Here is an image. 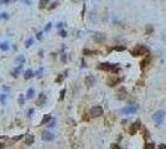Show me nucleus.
I'll return each instance as SVG.
<instances>
[{"mask_svg":"<svg viewBox=\"0 0 166 149\" xmlns=\"http://www.w3.org/2000/svg\"><path fill=\"white\" fill-rule=\"evenodd\" d=\"M133 56H143V55H149V49L144 45H136L132 50Z\"/></svg>","mask_w":166,"mask_h":149,"instance_id":"f257e3e1","label":"nucleus"},{"mask_svg":"<svg viewBox=\"0 0 166 149\" xmlns=\"http://www.w3.org/2000/svg\"><path fill=\"white\" fill-rule=\"evenodd\" d=\"M165 116H166L165 111H162V109H159V111H156V112L152 114V121L155 122V124H156V126H160V124H162L164 119H165Z\"/></svg>","mask_w":166,"mask_h":149,"instance_id":"f03ea898","label":"nucleus"},{"mask_svg":"<svg viewBox=\"0 0 166 149\" xmlns=\"http://www.w3.org/2000/svg\"><path fill=\"white\" fill-rule=\"evenodd\" d=\"M98 68L99 70H103V71H108V72H113V71H118V66L115 63H109V62H102L98 65Z\"/></svg>","mask_w":166,"mask_h":149,"instance_id":"7ed1b4c3","label":"nucleus"},{"mask_svg":"<svg viewBox=\"0 0 166 149\" xmlns=\"http://www.w3.org/2000/svg\"><path fill=\"white\" fill-rule=\"evenodd\" d=\"M139 109V106L138 104H129L127 107H124V108L122 109V113L123 114H134V113H136Z\"/></svg>","mask_w":166,"mask_h":149,"instance_id":"20e7f679","label":"nucleus"},{"mask_svg":"<svg viewBox=\"0 0 166 149\" xmlns=\"http://www.w3.org/2000/svg\"><path fill=\"white\" fill-rule=\"evenodd\" d=\"M103 113H104V111H103V108L100 106H93L91 108V111H89V114H91L92 118H98V117L102 116Z\"/></svg>","mask_w":166,"mask_h":149,"instance_id":"39448f33","label":"nucleus"},{"mask_svg":"<svg viewBox=\"0 0 166 149\" xmlns=\"http://www.w3.org/2000/svg\"><path fill=\"white\" fill-rule=\"evenodd\" d=\"M41 138H42V140L45 142H51L55 139V134H53L52 132H50V130H44L42 133H41Z\"/></svg>","mask_w":166,"mask_h":149,"instance_id":"423d86ee","label":"nucleus"},{"mask_svg":"<svg viewBox=\"0 0 166 149\" xmlns=\"http://www.w3.org/2000/svg\"><path fill=\"white\" fill-rule=\"evenodd\" d=\"M139 128H140V122L139 121H136V122H134L132 126H130V128H129V134H135L136 132L139 130Z\"/></svg>","mask_w":166,"mask_h":149,"instance_id":"0eeeda50","label":"nucleus"},{"mask_svg":"<svg viewBox=\"0 0 166 149\" xmlns=\"http://www.w3.org/2000/svg\"><path fill=\"white\" fill-rule=\"evenodd\" d=\"M93 40L96 42H103L105 40V35L102 32H96V34H93Z\"/></svg>","mask_w":166,"mask_h":149,"instance_id":"6e6552de","label":"nucleus"},{"mask_svg":"<svg viewBox=\"0 0 166 149\" xmlns=\"http://www.w3.org/2000/svg\"><path fill=\"white\" fill-rule=\"evenodd\" d=\"M84 83H86V86L87 87H92L94 83H96V77L89 75V76H87L86 77V80H84Z\"/></svg>","mask_w":166,"mask_h":149,"instance_id":"1a4fd4ad","label":"nucleus"},{"mask_svg":"<svg viewBox=\"0 0 166 149\" xmlns=\"http://www.w3.org/2000/svg\"><path fill=\"white\" fill-rule=\"evenodd\" d=\"M122 82V78H119V77H110V78L108 80V86L113 87V86H117L118 83Z\"/></svg>","mask_w":166,"mask_h":149,"instance_id":"9d476101","label":"nucleus"},{"mask_svg":"<svg viewBox=\"0 0 166 149\" xmlns=\"http://www.w3.org/2000/svg\"><path fill=\"white\" fill-rule=\"evenodd\" d=\"M46 101H47V97H46V94L45 93H40L39 94V98H37V106H44L46 103Z\"/></svg>","mask_w":166,"mask_h":149,"instance_id":"9b49d317","label":"nucleus"},{"mask_svg":"<svg viewBox=\"0 0 166 149\" xmlns=\"http://www.w3.org/2000/svg\"><path fill=\"white\" fill-rule=\"evenodd\" d=\"M21 70H22V65H19L16 68H14L13 71H11V76L14 77V78H16L17 76L20 75V72H21Z\"/></svg>","mask_w":166,"mask_h":149,"instance_id":"f8f14e48","label":"nucleus"},{"mask_svg":"<svg viewBox=\"0 0 166 149\" xmlns=\"http://www.w3.org/2000/svg\"><path fill=\"white\" fill-rule=\"evenodd\" d=\"M34 142H35V137L32 134H27L25 138V144L31 145V144H34Z\"/></svg>","mask_w":166,"mask_h":149,"instance_id":"ddd939ff","label":"nucleus"},{"mask_svg":"<svg viewBox=\"0 0 166 149\" xmlns=\"http://www.w3.org/2000/svg\"><path fill=\"white\" fill-rule=\"evenodd\" d=\"M34 76H35V73H34L32 70H26L25 73H24V78H25V80H30V78H32Z\"/></svg>","mask_w":166,"mask_h":149,"instance_id":"4468645a","label":"nucleus"},{"mask_svg":"<svg viewBox=\"0 0 166 149\" xmlns=\"http://www.w3.org/2000/svg\"><path fill=\"white\" fill-rule=\"evenodd\" d=\"M118 98L119 99H123V98H125L127 97V91H125V88H120L119 91H118Z\"/></svg>","mask_w":166,"mask_h":149,"instance_id":"2eb2a0df","label":"nucleus"},{"mask_svg":"<svg viewBox=\"0 0 166 149\" xmlns=\"http://www.w3.org/2000/svg\"><path fill=\"white\" fill-rule=\"evenodd\" d=\"M52 119V117H51V114H45L44 116V118H42V121H41V124L40 126H44V124H47Z\"/></svg>","mask_w":166,"mask_h":149,"instance_id":"dca6fc26","label":"nucleus"},{"mask_svg":"<svg viewBox=\"0 0 166 149\" xmlns=\"http://www.w3.org/2000/svg\"><path fill=\"white\" fill-rule=\"evenodd\" d=\"M34 94H35V89H34V88H29V89H27V93H26V98H27V99L32 98Z\"/></svg>","mask_w":166,"mask_h":149,"instance_id":"f3484780","label":"nucleus"},{"mask_svg":"<svg viewBox=\"0 0 166 149\" xmlns=\"http://www.w3.org/2000/svg\"><path fill=\"white\" fill-rule=\"evenodd\" d=\"M49 1H50V0H40V5H39V6L41 8V9H44V8H46V5L47 4H49Z\"/></svg>","mask_w":166,"mask_h":149,"instance_id":"a211bd4d","label":"nucleus"},{"mask_svg":"<svg viewBox=\"0 0 166 149\" xmlns=\"http://www.w3.org/2000/svg\"><path fill=\"white\" fill-rule=\"evenodd\" d=\"M0 50L8 51V50H9V45H8V42H1V44H0Z\"/></svg>","mask_w":166,"mask_h":149,"instance_id":"6ab92c4d","label":"nucleus"},{"mask_svg":"<svg viewBox=\"0 0 166 149\" xmlns=\"http://www.w3.org/2000/svg\"><path fill=\"white\" fill-rule=\"evenodd\" d=\"M149 62H150V57L147 56V57L144 60V61H141V63H140V65H141V67H143V68H144V67H146V66H147V63H149Z\"/></svg>","mask_w":166,"mask_h":149,"instance_id":"aec40b11","label":"nucleus"},{"mask_svg":"<svg viewBox=\"0 0 166 149\" xmlns=\"http://www.w3.org/2000/svg\"><path fill=\"white\" fill-rule=\"evenodd\" d=\"M16 63H19V65H24V62H25V57L24 56H19V57H16Z\"/></svg>","mask_w":166,"mask_h":149,"instance_id":"412c9836","label":"nucleus"},{"mask_svg":"<svg viewBox=\"0 0 166 149\" xmlns=\"http://www.w3.org/2000/svg\"><path fill=\"white\" fill-rule=\"evenodd\" d=\"M0 102H1L3 104L6 103V94L3 93V94H0Z\"/></svg>","mask_w":166,"mask_h":149,"instance_id":"4be33fe9","label":"nucleus"},{"mask_svg":"<svg viewBox=\"0 0 166 149\" xmlns=\"http://www.w3.org/2000/svg\"><path fill=\"white\" fill-rule=\"evenodd\" d=\"M19 104L20 106L25 104V97H24V94H20V96H19Z\"/></svg>","mask_w":166,"mask_h":149,"instance_id":"5701e85b","label":"nucleus"},{"mask_svg":"<svg viewBox=\"0 0 166 149\" xmlns=\"http://www.w3.org/2000/svg\"><path fill=\"white\" fill-rule=\"evenodd\" d=\"M144 149H155V145H154V143H146Z\"/></svg>","mask_w":166,"mask_h":149,"instance_id":"b1692460","label":"nucleus"},{"mask_svg":"<svg viewBox=\"0 0 166 149\" xmlns=\"http://www.w3.org/2000/svg\"><path fill=\"white\" fill-rule=\"evenodd\" d=\"M32 44H34V40H32V39H29V40H26L25 46H26V47H30Z\"/></svg>","mask_w":166,"mask_h":149,"instance_id":"393cba45","label":"nucleus"},{"mask_svg":"<svg viewBox=\"0 0 166 149\" xmlns=\"http://www.w3.org/2000/svg\"><path fill=\"white\" fill-rule=\"evenodd\" d=\"M0 19L6 20V19H9V15H8L6 13H1V14H0Z\"/></svg>","mask_w":166,"mask_h":149,"instance_id":"a878e982","label":"nucleus"},{"mask_svg":"<svg viewBox=\"0 0 166 149\" xmlns=\"http://www.w3.org/2000/svg\"><path fill=\"white\" fill-rule=\"evenodd\" d=\"M152 31H154L152 25H147V26H146V34H150V32H152Z\"/></svg>","mask_w":166,"mask_h":149,"instance_id":"bb28decb","label":"nucleus"},{"mask_svg":"<svg viewBox=\"0 0 166 149\" xmlns=\"http://www.w3.org/2000/svg\"><path fill=\"white\" fill-rule=\"evenodd\" d=\"M55 123H56V121H55V119H51V121H50L49 123H47V124H49V128L55 127Z\"/></svg>","mask_w":166,"mask_h":149,"instance_id":"cd10ccee","label":"nucleus"},{"mask_svg":"<svg viewBox=\"0 0 166 149\" xmlns=\"http://www.w3.org/2000/svg\"><path fill=\"white\" fill-rule=\"evenodd\" d=\"M60 36H62V37H66L67 36L66 30H60Z\"/></svg>","mask_w":166,"mask_h":149,"instance_id":"c85d7f7f","label":"nucleus"},{"mask_svg":"<svg viewBox=\"0 0 166 149\" xmlns=\"http://www.w3.org/2000/svg\"><path fill=\"white\" fill-rule=\"evenodd\" d=\"M64 93H66V89L63 88L62 91H61V96H60V99H61V101H62V99H63V97H64Z\"/></svg>","mask_w":166,"mask_h":149,"instance_id":"c756f323","label":"nucleus"},{"mask_svg":"<svg viewBox=\"0 0 166 149\" xmlns=\"http://www.w3.org/2000/svg\"><path fill=\"white\" fill-rule=\"evenodd\" d=\"M110 149H122V148L119 147V144H112Z\"/></svg>","mask_w":166,"mask_h":149,"instance_id":"7c9ffc66","label":"nucleus"},{"mask_svg":"<svg viewBox=\"0 0 166 149\" xmlns=\"http://www.w3.org/2000/svg\"><path fill=\"white\" fill-rule=\"evenodd\" d=\"M22 137H24V135H22V134H20V135H17V137H15V138H13V140H20V139L22 138Z\"/></svg>","mask_w":166,"mask_h":149,"instance_id":"2f4dec72","label":"nucleus"},{"mask_svg":"<svg viewBox=\"0 0 166 149\" xmlns=\"http://www.w3.org/2000/svg\"><path fill=\"white\" fill-rule=\"evenodd\" d=\"M36 37H37L39 40H42V32H37V35H36Z\"/></svg>","mask_w":166,"mask_h":149,"instance_id":"473e14b6","label":"nucleus"},{"mask_svg":"<svg viewBox=\"0 0 166 149\" xmlns=\"http://www.w3.org/2000/svg\"><path fill=\"white\" fill-rule=\"evenodd\" d=\"M51 29V24H47L46 27H45V31H49V30Z\"/></svg>","mask_w":166,"mask_h":149,"instance_id":"72a5a7b5","label":"nucleus"},{"mask_svg":"<svg viewBox=\"0 0 166 149\" xmlns=\"http://www.w3.org/2000/svg\"><path fill=\"white\" fill-rule=\"evenodd\" d=\"M159 149H166V144H160L159 145Z\"/></svg>","mask_w":166,"mask_h":149,"instance_id":"f704fd0d","label":"nucleus"},{"mask_svg":"<svg viewBox=\"0 0 166 149\" xmlns=\"http://www.w3.org/2000/svg\"><path fill=\"white\" fill-rule=\"evenodd\" d=\"M10 1V0H0V3H1V4H8Z\"/></svg>","mask_w":166,"mask_h":149,"instance_id":"c9c22d12","label":"nucleus"},{"mask_svg":"<svg viewBox=\"0 0 166 149\" xmlns=\"http://www.w3.org/2000/svg\"><path fill=\"white\" fill-rule=\"evenodd\" d=\"M32 113H34V109H29V117H31Z\"/></svg>","mask_w":166,"mask_h":149,"instance_id":"e433bc0d","label":"nucleus"},{"mask_svg":"<svg viewBox=\"0 0 166 149\" xmlns=\"http://www.w3.org/2000/svg\"><path fill=\"white\" fill-rule=\"evenodd\" d=\"M5 147V144H4V143H0V149H3Z\"/></svg>","mask_w":166,"mask_h":149,"instance_id":"4c0bfd02","label":"nucleus"},{"mask_svg":"<svg viewBox=\"0 0 166 149\" xmlns=\"http://www.w3.org/2000/svg\"><path fill=\"white\" fill-rule=\"evenodd\" d=\"M62 25H63L62 22H61V24H58V25H57V27H58V29H61V27H62Z\"/></svg>","mask_w":166,"mask_h":149,"instance_id":"58836bf2","label":"nucleus"}]
</instances>
